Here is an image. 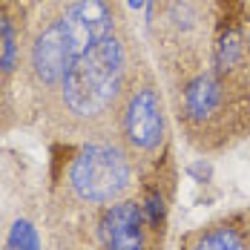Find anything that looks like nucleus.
<instances>
[{"label": "nucleus", "mask_w": 250, "mask_h": 250, "mask_svg": "<svg viewBox=\"0 0 250 250\" xmlns=\"http://www.w3.org/2000/svg\"><path fill=\"white\" fill-rule=\"evenodd\" d=\"M141 52L126 23L72 58L58 95L38 129L58 144L115 138V121L126 83Z\"/></svg>", "instance_id": "1"}, {"label": "nucleus", "mask_w": 250, "mask_h": 250, "mask_svg": "<svg viewBox=\"0 0 250 250\" xmlns=\"http://www.w3.org/2000/svg\"><path fill=\"white\" fill-rule=\"evenodd\" d=\"M46 196L58 204L104 207L132 196L138 167L118 138H95L81 144H58Z\"/></svg>", "instance_id": "2"}, {"label": "nucleus", "mask_w": 250, "mask_h": 250, "mask_svg": "<svg viewBox=\"0 0 250 250\" xmlns=\"http://www.w3.org/2000/svg\"><path fill=\"white\" fill-rule=\"evenodd\" d=\"M46 250H161V233L147 225L135 196L104 207L58 204L46 196Z\"/></svg>", "instance_id": "3"}, {"label": "nucleus", "mask_w": 250, "mask_h": 250, "mask_svg": "<svg viewBox=\"0 0 250 250\" xmlns=\"http://www.w3.org/2000/svg\"><path fill=\"white\" fill-rule=\"evenodd\" d=\"M72 63V43L58 0L29 15L23 38V112L26 126H38L58 95Z\"/></svg>", "instance_id": "4"}, {"label": "nucleus", "mask_w": 250, "mask_h": 250, "mask_svg": "<svg viewBox=\"0 0 250 250\" xmlns=\"http://www.w3.org/2000/svg\"><path fill=\"white\" fill-rule=\"evenodd\" d=\"M0 250H46V184L12 150H0Z\"/></svg>", "instance_id": "5"}, {"label": "nucleus", "mask_w": 250, "mask_h": 250, "mask_svg": "<svg viewBox=\"0 0 250 250\" xmlns=\"http://www.w3.org/2000/svg\"><path fill=\"white\" fill-rule=\"evenodd\" d=\"M115 138L135 161L138 175H147L161 161L158 155L167 144V106L152 66L138 58L126 83L124 101L115 121Z\"/></svg>", "instance_id": "6"}, {"label": "nucleus", "mask_w": 250, "mask_h": 250, "mask_svg": "<svg viewBox=\"0 0 250 250\" xmlns=\"http://www.w3.org/2000/svg\"><path fill=\"white\" fill-rule=\"evenodd\" d=\"M29 15L0 0V135L26 126L23 112V38Z\"/></svg>", "instance_id": "7"}, {"label": "nucleus", "mask_w": 250, "mask_h": 250, "mask_svg": "<svg viewBox=\"0 0 250 250\" xmlns=\"http://www.w3.org/2000/svg\"><path fill=\"white\" fill-rule=\"evenodd\" d=\"M178 250H250L248 210L230 213L181 236Z\"/></svg>", "instance_id": "8"}, {"label": "nucleus", "mask_w": 250, "mask_h": 250, "mask_svg": "<svg viewBox=\"0 0 250 250\" xmlns=\"http://www.w3.org/2000/svg\"><path fill=\"white\" fill-rule=\"evenodd\" d=\"M9 3H12V6H18V9L26 12V15H32V12H35L38 6H43L46 0H9Z\"/></svg>", "instance_id": "9"}, {"label": "nucleus", "mask_w": 250, "mask_h": 250, "mask_svg": "<svg viewBox=\"0 0 250 250\" xmlns=\"http://www.w3.org/2000/svg\"><path fill=\"white\" fill-rule=\"evenodd\" d=\"M245 46H248V63H250V23L245 29Z\"/></svg>", "instance_id": "10"}, {"label": "nucleus", "mask_w": 250, "mask_h": 250, "mask_svg": "<svg viewBox=\"0 0 250 250\" xmlns=\"http://www.w3.org/2000/svg\"><path fill=\"white\" fill-rule=\"evenodd\" d=\"M129 3H132V6H141V3H144V0H129Z\"/></svg>", "instance_id": "11"}, {"label": "nucleus", "mask_w": 250, "mask_h": 250, "mask_svg": "<svg viewBox=\"0 0 250 250\" xmlns=\"http://www.w3.org/2000/svg\"><path fill=\"white\" fill-rule=\"evenodd\" d=\"M248 227H250V210H248Z\"/></svg>", "instance_id": "12"}]
</instances>
